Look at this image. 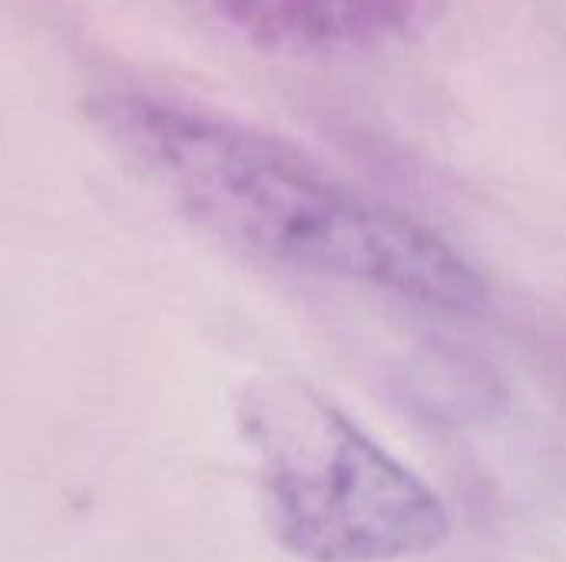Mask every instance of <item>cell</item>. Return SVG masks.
I'll return each mask as SVG.
<instances>
[{"instance_id":"cell-1","label":"cell","mask_w":566,"mask_h":562,"mask_svg":"<svg viewBox=\"0 0 566 562\" xmlns=\"http://www.w3.org/2000/svg\"><path fill=\"white\" fill-rule=\"evenodd\" d=\"M106 123L186 212L265 262L451 311L484 301L481 278L444 238L275 139L149 99L109 103Z\"/></svg>"},{"instance_id":"cell-2","label":"cell","mask_w":566,"mask_h":562,"mask_svg":"<svg viewBox=\"0 0 566 562\" xmlns=\"http://www.w3.org/2000/svg\"><path fill=\"white\" fill-rule=\"evenodd\" d=\"M249 434L275 537L308 562H388L448 537V510L345 414L302 388L259 397Z\"/></svg>"}]
</instances>
